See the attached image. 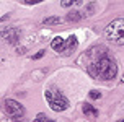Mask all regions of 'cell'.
<instances>
[{"mask_svg": "<svg viewBox=\"0 0 124 122\" xmlns=\"http://www.w3.org/2000/svg\"><path fill=\"white\" fill-rule=\"evenodd\" d=\"M88 73L92 75L93 78H101V80H111L116 77L118 73V65L116 62L113 60L111 57L103 55L100 57L98 60L92 62L88 65Z\"/></svg>", "mask_w": 124, "mask_h": 122, "instance_id": "obj_1", "label": "cell"}, {"mask_svg": "<svg viewBox=\"0 0 124 122\" xmlns=\"http://www.w3.org/2000/svg\"><path fill=\"white\" fill-rule=\"evenodd\" d=\"M105 37L116 46L124 44V18H118L111 21L105 28Z\"/></svg>", "mask_w": 124, "mask_h": 122, "instance_id": "obj_2", "label": "cell"}, {"mask_svg": "<svg viewBox=\"0 0 124 122\" xmlns=\"http://www.w3.org/2000/svg\"><path fill=\"white\" fill-rule=\"evenodd\" d=\"M44 96H46L47 103H49V108L52 111H56V112H62L70 106L69 99L59 90H47V91H44Z\"/></svg>", "mask_w": 124, "mask_h": 122, "instance_id": "obj_3", "label": "cell"}, {"mask_svg": "<svg viewBox=\"0 0 124 122\" xmlns=\"http://www.w3.org/2000/svg\"><path fill=\"white\" fill-rule=\"evenodd\" d=\"M2 111L5 112L8 117H12L13 121H21L23 117H25V108L18 103V101H15V99H10V98H7L2 101Z\"/></svg>", "mask_w": 124, "mask_h": 122, "instance_id": "obj_4", "label": "cell"}, {"mask_svg": "<svg viewBox=\"0 0 124 122\" xmlns=\"http://www.w3.org/2000/svg\"><path fill=\"white\" fill-rule=\"evenodd\" d=\"M0 36L5 39L8 44H16L20 39V29L15 26H7L0 29Z\"/></svg>", "mask_w": 124, "mask_h": 122, "instance_id": "obj_5", "label": "cell"}, {"mask_svg": "<svg viewBox=\"0 0 124 122\" xmlns=\"http://www.w3.org/2000/svg\"><path fill=\"white\" fill-rule=\"evenodd\" d=\"M77 47H78V39H77V36L70 34V36L65 39V46H64V49L61 50V54L64 55V57H69L72 52H75Z\"/></svg>", "mask_w": 124, "mask_h": 122, "instance_id": "obj_6", "label": "cell"}, {"mask_svg": "<svg viewBox=\"0 0 124 122\" xmlns=\"http://www.w3.org/2000/svg\"><path fill=\"white\" fill-rule=\"evenodd\" d=\"M82 109H83V114H85V117H92V119L98 117V109H96V108H93V104L85 103Z\"/></svg>", "mask_w": 124, "mask_h": 122, "instance_id": "obj_7", "label": "cell"}, {"mask_svg": "<svg viewBox=\"0 0 124 122\" xmlns=\"http://www.w3.org/2000/svg\"><path fill=\"white\" fill-rule=\"evenodd\" d=\"M64 46H65V39L62 36H56L52 41H51V47L54 49L56 52H61L62 49H64Z\"/></svg>", "mask_w": 124, "mask_h": 122, "instance_id": "obj_8", "label": "cell"}, {"mask_svg": "<svg viewBox=\"0 0 124 122\" xmlns=\"http://www.w3.org/2000/svg\"><path fill=\"white\" fill-rule=\"evenodd\" d=\"M65 20H67V21H70V23L80 21V20H82V13L78 12V10H72V12H69V13H67Z\"/></svg>", "mask_w": 124, "mask_h": 122, "instance_id": "obj_9", "label": "cell"}, {"mask_svg": "<svg viewBox=\"0 0 124 122\" xmlns=\"http://www.w3.org/2000/svg\"><path fill=\"white\" fill-rule=\"evenodd\" d=\"M82 0H62L61 5L64 7V8H69V7H74V5H80Z\"/></svg>", "mask_w": 124, "mask_h": 122, "instance_id": "obj_10", "label": "cell"}, {"mask_svg": "<svg viewBox=\"0 0 124 122\" xmlns=\"http://www.w3.org/2000/svg\"><path fill=\"white\" fill-rule=\"evenodd\" d=\"M62 20L59 18V16H47V18H44L43 23L44 24H59Z\"/></svg>", "mask_w": 124, "mask_h": 122, "instance_id": "obj_11", "label": "cell"}, {"mask_svg": "<svg viewBox=\"0 0 124 122\" xmlns=\"http://www.w3.org/2000/svg\"><path fill=\"white\" fill-rule=\"evenodd\" d=\"M33 122H56V121H52V119H49V117H46L44 114H38V117Z\"/></svg>", "mask_w": 124, "mask_h": 122, "instance_id": "obj_12", "label": "cell"}, {"mask_svg": "<svg viewBox=\"0 0 124 122\" xmlns=\"http://www.w3.org/2000/svg\"><path fill=\"white\" fill-rule=\"evenodd\" d=\"M88 96H90V99H100L101 98V93L96 91V90H92V91L88 93Z\"/></svg>", "mask_w": 124, "mask_h": 122, "instance_id": "obj_13", "label": "cell"}, {"mask_svg": "<svg viewBox=\"0 0 124 122\" xmlns=\"http://www.w3.org/2000/svg\"><path fill=\"white\" fill-rule=\"evenodd\" d=\"M93 10H95V3H90V5L87 7V12H85V13L90 16V15H93Z\"/></svg>", "mask_w": 124, "mask_h": 122, "instance_id": "obj_14", "label": "cell"}, {"mask_svg": "<svg viewBox=\"0 0 124 122\" xmlns=\"http://www.w3.org/2000/svg\"><path fill=\"white\" fill-rule=\"evenodd\" d=\"M44 54H46V50H39L38 54H34V55H33V59H34V60H38V59H41V57H43Z\"/></svg>", "mask_w": 124, "mask_h": 122, "instance_id": "obj_15", "label": "cell"}, {"mask_svg": "<svg viewBox=\"0 0 124 122\" xmlns=\"http://www.w3.org/2000/svg\"><path fill=\"white\" fill-rule=\"evenodd\" d=\"M28 5H33V3H39V2H43V0H25Z\"/></svg>", "mask_w": 124, "mask_h": 122, "instance_id": "obj_16", "label": "cell"}, {"mask_svg": "<svg viewBox=\"0 0 124 122\" xmlns=\"http://www.w3.org/2000/svg\"><path fill=\"white\" fill-rule=\"evenodd\" d=\"M16 52H18V54H25V47H20Z\"/></svg>", "mask_w": 124, "mask_h": 122, "instance_id": "obj_17", "label": "cell"}, {"mask_svg": "<svg viewBox=\"0 0 124 122\" xmlns=\"http://www.w3.org/2000/svg\"><path fill=\"white\" fill-rule=\"evenodd\" d=\"M123 83H124V77H123Z\"/></svg>", "mask_w": 124, "mask_h": 122, "instance_id": "obj_18", "label": "cell"}, {"mask_svg": "<svg viewBox=\"0 0 124 122\" xmlns=\"http://www.w3.org/2000/svg\"><path fill=\"white\" fill-rule=\"evenodd\" d=\"M121 122H124V119H123V121H121Z\"/></svg>", "mask_w": 124, "mask_h": 122, "instance_id": "obj_19", "label": "cell"}]
</instances>
